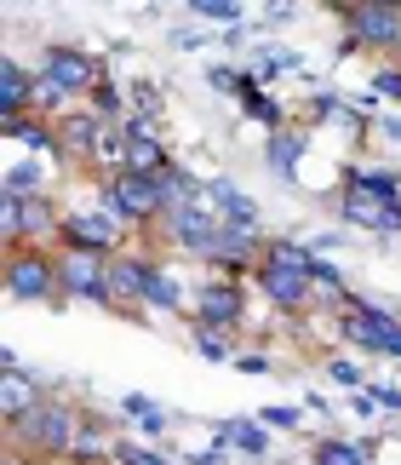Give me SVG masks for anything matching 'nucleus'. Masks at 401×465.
Masks as SVG:
<instances>
[{"label": "nucleus", "mask_w": 401, "mask_h": 465, "mask_svg": "<svg viewBox=\"0 0 401 465\" xmlns=\"http://www.w3.org/2000/svg\"><path fill=\"white\" fill-rule=\"evenodd\" d=\"M218 224H224V219H212L207 207H172L167 219H161V230H167V242H172V247H184L190 259H212Z\"/></svg>", "instance_id": "nucleus-11"}, {"label": "nucleus", "mask_w": 401, "mask_h": 465, "mask_svg": "<svg viewBox=\"0 0 401 465\" xmlns=\"http://www.w3.org/2000/svg\"><path fill=\"white\" fill-rule=\"evenodd\" d=\"M115 465H172L167 454H155V449H143V442H132V437H121L115 442V454H109Z\"/></svg>", "instance_id": "nucleus-30"}, {"label": "nucleus", "mask_w": 401, "mask_h": 465, "mask_svg": "<svg viewBox=\"0 0 401 465\" xmlns=\"http://www.w3.org/2000/svg\"><path fill=\"white\" fill-rule=\"evenodd\" d=\"M373 408H378L373 391H350V414H356V420H373Z\"/></svg>", "instance_id": "nucleus-40"}, {"label": "nucleus", "mask_w": 401, "mask_h": 465, "mask_svg": "<svg viewBox=\"0 0 401 465\" xmlns=\"http://www.w3.org/2000/svg\"><path fill=\"white\" fill-rule=\"evenodd\" d=\"M161 259H143V253H115L109 259V311H143V293H150V276H155Z\"/></svg>", "instance_id": "nucleus-10"}, {"label": "nucleus", "mask_w": 401, "mask_h": 465, "mask_svg": "<svg viewBox=\"0 0 401 465\" xmlns=\"http://www.w3.org/2000/svg\"><path fill=\"white\" fill-rule=\"evenodd\" d=\"M344 110H350V104H344L338 93H309V121H316V127L333 121V115H344Z\"/></svg>", "instance_id": "nucleus-34"}, {"label": "nucleus", "mask_w": 401, "mask_h": 465, "mask_svg": "<svg viewBox=\"0 0 401 465\" xmlns=\"http://www.w3.org/2000/svg\"><path fill=\"white\" fill-rule=\"evenodd\" d=\"M98 207H109L126 230H150L172 213V195H167V178L115 173V178H98Z\"/></svg>", "instance_id": "nucleus-1"}, {"label": "nucleus", "mask_w": 401, "mask_h": 465, "mask_svg": "<svg viewBox=\"0 0 401 465\" xmlns=\"http://www.w3.org/2000/svg\"><path fill=\"white\" fill-rule=\"evenodd\" d=\"M401 52V0H350L344 6V52Z\"/></svg>", "instance_id": "nucleus-3"}, {"label": "nucleus", "mask_w": 401, "mask_h": 465, "mask_svg": "<svg viewBox=\"0 0 401 465\" xmlns=\"http://www.w3.org/2000/svg\"><path fill=\"white\" fill-rule=\"evenodd\" d=\"M241 115L259 121L264 133H281V127H287V104H281L276 93H264V86H252V81L241 86Z\"/></svg>", "instance_id": "nucleus-23"}, {"label": "nucleus", "mask_w": 401, "mask_h": 465, "mask_svg": "<svg viewBox=\"0 0 401 465\" xmlns=\"http://www.w3.org/2000/svg\"><path fill=\"white\" fill-rule=\"evenodd\" d=\"M212 449H241L247 460H264L269 454V431H264V420H224L218 437H212Z\"/></svg>", "instance_id": "nucleus-21"}, {"label": "nucleus", "mask_w": 401, "mask_h": 465, "mask_svg": "<svg viewBox=\"0 0 401 465\" xmlns=\"http://www.w3.org/2000/svg\"><path fill=\"white\" fill-rule=\"evenodd\" d=\"M190 333H195V356L200 362H235V333H224V328H207V322H190Z\"/></svg>", "instance_id": "nucleus-25"}, {"label": "nucleus", "mask_w": 401, "mask_h": 465, "mask_svg": "<svg viewBox=\"0 0 401 465\" xmlns=\"http://www.w3.org/2000/svg\"><path fill=\"white\" fill-rule=\"evenodd\" d=\"M350 190L373 195V202H401V178L385 167H350Z\"/></svg>", "instance_id": "nucleus-26"}, {"label": "nucleus", "mask_w": 401, "mask_h": 465, "mask_svg": "<svg viewBox=\"0 0 401 465\" xmlns=\"http://www.w3.org/2000/svg\"><path fill=\"white\" fill-rule=\"evenodd\" d=\"M0 133L12 138V144H24L34 161H64V144H58V127L41 115H17V121H0Z\"/></svg>", "instance_id": "nucleus-14"}, {"label": "nucleus", "mask_w": 401, "mask_h": 465, "mask_svg": "<svg viewBox=\"0 0 401 465\" xmlns=\"http://www.w3.org/2000/svg\"><path fill=\"white\" fill-rule=\"evenodd\" d=\"M190 12L207 17V24H218V29H241V17H247V6H235V0H195Z\"/></svg>", "instance_id": "nucleus-28"}, {"label": "nucleus", "mask_w": 401, "mask_h": 465, "mask_svg": "<svg viewBox=\"0 0 401 465\" xmlns=\"http://www.w3.org/2000/svg\"><path fill=\"white\" fill-rule=\"evenodd\" d=\"M338 328H344V339H350L361 356H396V362H401V322L390 311H378V305H367V299L350 293Z\"/></svg>", "instance_id": "nucleus-5"}, {"label": "nucleus", "mask_w": 401, "mask_h": 465, "mask_svg": "<svg viewBox=\"0 0 401 465\" xmlns=\"http://www.w3.org/2000/svg\"><path fill=\"white\" fill-rule=\"evenodd\" d=\"M367 391H373V402H378V408H390V414H401V391H396V385H385V380H367Z\"/></svg>", "instance_id": "nucleus-37"}, {"label": "nucleus", "mask_w": 401, "mask_h": 465, "mask_svg": "<svg viewBox=\"0 0 401 465\" xmlns=\"http://www.w3.org/2000/svg\"><path fill=\"white\" fill-rule=\"evenodd\" d=\"M304 150H309V127H281V133L264 138V161H269V173H276V178H293Z\"/></svg>", "instance_id": "nucleus-20"}, {"label": "nucleus", "mask_w": 401, "mask_h": 465, "mask_svg": "<svg viewBox=\"0 0 401 465\" xmlns=\"http://www.w3.org/2000/svg\"><path fill=\"white\" fill-rule=\"evenodd\" d=\"M103 454H115V442H103L98 425H81V437H75V454L69 460H103Z\"/></svg>", "instance_id": "nucleus-31"}, {"label": "nucleus", "mask_w": 401, "mask_h": 465, "mask_svg": "<svg viewBox=\"0 0 401 465\" xmlns=\"http://www.w3.org/2000/svg\"><path fill=\"white\" fill-rule=\"evenodd\" d=\"M41 402H46V385H41V380H29L24 368L0 380V414H6V425H17L24 414H34Z\"/></svg>", "instance_id": "nucleus-19"}, {"label": "nucleus", "mask_w": 401, "mask_h": 465, "mask_svg": "<svg viewBox=\"0 0 401 465\" xmlns=\"http://www.w3.org/2000/svg\"><path fill=\"white\" fill-rule=\"evenodd\" d=\"M58 288L64 299H86V305H109V259L93 247L58 242Z\"/></svg>", "instance_id": "nucleus-6"}, {"label": "nucleus", "mask_w": 401, "mask_h": 465, "mask_svg": "<svg viewBox=\"0 0 401 465\" xmlns=\"http://www.w3.org/2000/svg\"><path fill=\"white\" fill-rule=\"evenodd\" d=\"M64 242H75V247H93V253L115 259V253H126V224H121L109 207L86 202V207H75V213H64Z\"/></svg>", "instance_id": "nucleus-8"}, {"label": "nucleus", "mask_w": 401, "mask_h": 465, "mask_svg": "<svg viewBox=\"0 0 401 465\" xmlns=\"http://www.w3.org/2000/svg\"><path fill=\"white\" fill-rule=\"evenodd\" d=\"M378 133H385L390 144H401V115H385V121H378Z\"/></svg>", "instance_id": "nucleus-42"}, {"label": "nucleus", "mask_w": 401, "mask_h": 465, "mask_svg": "<svg viewBox=\"0 0 401 465\" xmlns=\"http://www.w3.org/2000/svg\"><path fill=\"white\" fill-rule=\"evenodd\" d=\"M309 465H373V442H361V437H316Z\"/></svg>", "instance_id": "nucleus-22"}, {"label": "nucleus", "mask_w": 401, "mask_h": 465, "mask_svg": "<svg viewBox=\"0 0 401 465\" xmlns=\"http://www.w3.org/2000/svg\"><path fill=\"white\" fill-rule=\"evenodd\" d=\"M138 437L143 442H161V437H167V414H161V408H155V414H143L138 420Z\"/></svg>", "instance_id": "nucleus-39"}, {"label": "nucleus", "mask_w": 401, "mask_h": 465, "mask_svg": "<svg viewBox=\"0 0 401 465\" xmlns=\"http://www.w3.org/2000/svg\"><path fill=\"white\" fill-rule=\"evenodd\" d=\"M58 127V144H64V161H86L98 144V133H103V115L98 110H69L64 121H52Z\"/></svg>", "instance_id": "nucleus-17"}, {"label": "nucleus", "mask_w": 401, "mask_h": 465, "mask_svg": "<svg viewBox=\"0 0 401 465\" xmlns=\"http://www.w3.org/2000/svg\"><path fill=\"white\" fill-rule=\"evenodd\" d=\"M190 305H195V288H184V276H178L172 264H155L150 293H143V311H155V316H178V311H190Z\"/></svg>", "instance_id": "nucleus-16"}, {"label": "nucleus", "mask_w": 401, "mask_h": 465, "mask_svg": "<svg viewBox=\"0 0 401 465\" xmlns=\"http://www.w3.org/2000/svg\"><path fill=\"white\" fill-rule=\"evenodd\" d=\"M287 69H298V52H287V46H264L259 58H252L247 81H252V86H269L276 75H287Z\"/></svg>", "instance_id": "nucleus-27"}, {"label": "nucleus", "mask_w": 401, "mask_h": 465, "mask_svg": "<svg viewBox=\"0 0 401 465\" xmlns=\"http://www.w3.org/2000/svg\"><path fill=\"white\" fill-rule=\"evenodd\" d=\"M264 431H293V425H298V408H264Z\"/></svg>", "instance_id": "nucleus-36"}, {"label": "nucleus", "mask_w": 401, "mask_h": 465, "mask_svg": "<svg viewBox=\"0 0 401 465\" xmlns=\"http://www.w3.org/2000/svg\"><path fill=\"white\" fill-rule=\"evenodd\" d=\"M327 380L333 385H350V391H367V373L356 362H344V356H327Z\"/></svg>", "instance_id": "nucleus-32"}, {"label": "nucleus", "mask_w": 401, "mask_h": 465, "mask_svg": "<svg viewBox=\"0 0 401 465\" xmlns=\"http://www.w3.org/2000/svg\"><path fill=\"white\" fill-rule=\"evenodd\" d=\"M34 75H46L52 86H64L69 98H93L98 86L109 81L103 64L86 46H41V69H34Z\"/></svg>", "instance_id": "nucleus-7"}, {"label": "nucleus", "mask_w": 401, "mask_h": 465, "mask_svg": "<svg viewBox=\"0 0 401 465\" xmlns=\"http://www.w3.org/2000/svg\"><path fill=\"white\" fill-rule=\"evenodd\" d=\"M321 253L309 242H298V236H264V264H281V271H304L309 276V264H316Z\"/></svg>", "instance_id": "nucleus-24"}, {"label": "nucleus", "mask_w": 401, "mask_h": 465, "mask_svg": "<svg viewBox=\"0 0 401 465\" xmlns=\"http://www.w3.org/2000/svg\"><path fill=\"white\" fill-rule=\"evenodd\" d=\"M373 93L401 104V64H385V69H378V75H373Z\"/></svg>", "instance_id": "nucleus-35"}, {"label": "nucleus", "mask_w": 401, "mask_h": 465, "mask_svg": "<svg viewBox=\"0 0 401 465\" xmlns=\"http://www.w3.org/2000/svg\"><path fill=\"white\" fill-rule=\"evenodd\" d=\"M34 110V75L17 58H0V121H17Z\"/></svg>", "instance_id": "nucleus-18"}, {"label": "nucleus", "mask_w": 401, "mask_h": 465, "mask_svg": "<svg viewBox=\"0 0 401 465\" xmlns=\"http://www.w3.org/2000/svg\"><path fill=\"white\" fill-rule=\"evenodd\" d=\"M81 425L86 420L75 414V402H64V397H52V391H46V402L34 408V414H24L12 431H17V449H29L34 460H64V454H75Z\"/></svg>", "instance_id": "nucleus-2"}, {"label": "nucleus", "mask_w": 401, "mask_h": 465, "mask_svg": "<svg viewBox=\"0 0 401 465\" xmlns=\"http://www.w3.org/2000/svg\"><path fill=\"white\" fill-rule=\"evenodd\" d=\"M6 293L17 299V305L64 299V288H58V247H17V253H6Z\"/></svg>", "instance_id": "nucleus-4"}, {"label": "nucleus", "mask_w": 401, "mask_h": 465, "mask_svg": "<svg viewBox=\"0 0 401 465\" xmlns=\"http://www.w3.org/2000/svg\"><path fill=\"white\" fill-rule=\"evenodd\" d=\"M207 86H212V93H241L247 75H241V69H230V64H207Z\"/></svg>", "instance_id": "nucleus-33"}, {"label": "nucleus", "mask_w": 401, "mask_h": 465, "mask_svg": "<svg viewBox=\"0 0 401 465\" xmlns=\"http://www.w3.org/2000/svg\"><path fill=\"white\" fill-rule=\"evenodd\" d=\"M121 414L126 420H143V414H155V402L143 397V391H126V397H121Z\"/></svg>", "instance_id": "nucleus-38"}, {"label": "nucleus", "mask_w": 401, "mask_h": 465, "mask_svg": "<svg viewBox=\"0 0 401 465\" xmlns=\"http://www.w3.org/2000/svg\"><path fill=\"white\" fill-rule=\"evenodd\" d=\"M190 322H207V328H224V333H235V328H241V322H247V282L212 276L207 288H195Z\"/></svg>", "instance_id": "nucleus-9"}, {"label": "nucleus", "mask_w": 401, "mask_h": 465, "mask_svg": "<svg viewBox=\"0 0 401 465\" xmlns=\"http://www.w3.org/2000/svg\"><path fill=\"white\" fill-rule=\"evenodd\" d=\"M235 368H241V373H269V356L264 351H247V356H235Z\"/></svg>", "instance_id": "nucleus-41"}, {"label": "nucleus", "mask_w": 401, "mask_h": 465, "mask_svg": "<svg viewBox=\"0 0 401 465\" xmlns=\"http://www.w3.org/2000/svg\"><path fill=\"white\" fill-rule=\"evenodd\" d=\"M252 282H259V293L269 299V311H309V305H316V282H309L304 271L259 264V271H252Z\"/></svg>", "instance_id": "nucleus-12"}, {"label": "nucleus", "mask_w": 401, "mask_h": 465, "mask_svg": "<svg viewBox=\"0 0 401 465\" xmlns=\"http://www.w3.org/2000/svg\"><path fill=\"white\" fill-rule=\"evenodd\" d=\"M0 195H17V202L52 195V167H46V161H34V155L6 161V173H0Z\"/></svg>", "instance_id": "nucleus-15"}, {"label": "nucleus", "mask_w": 401, "mask_h": 465, "mask_svg": "<svg viewBox=\"0 0 401 465\" xmlns=\"http://www.w3.org/2000/svg\"><path fill=\"white\" fill-rule=\"evenodd\" d=\"M86 104H93V110H98L103 121H126V93H121L115 81H103V86H98V93L86 98Z\"/></svg>", "instance_id": "nucleus-29"}, {"label": "nucleus", "mask_w": 401, "mask_h": 465, "mask_svg": "<svg viewBox=\"0 0 401 465\" xmlns=\"http://www.w3.org/2000/svg\"><path fill=\"white\" fill-rule=\"evenodd\" d=\"M338 219L356 224V230H373V236H401V202H373L361 190L338 195Z\"/></svg>", "instance_id": "nucleus-13"}]
</instances>
